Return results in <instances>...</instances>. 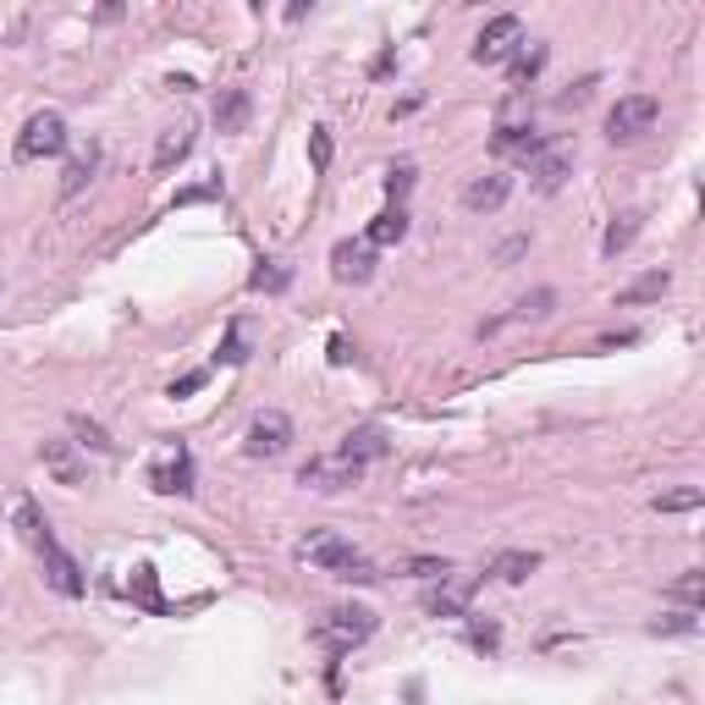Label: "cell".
I'll list each match as a JSON object with an SVG mask.
<instances>
[{
  "label": "cell",
  "mask_w": 705,
  "mask_h": 705,
  "mask_svg": "<svg viewBox=\"0 0 705 705\" xmlns=\"http://www.w3.org/2000/svg\"><path fill=\"white\" fill-rule=\"evenodd\" d=\"M298 557L309 563V568H320V574H331V579H342V585H375L381 574H375V563L364 557V552H353L342 535H331V530H314V535H303L298 541Z\"/></svg>",
  "instance_id": "6da1fadb"
},
{
  "label": "cell",
  "mask_w": 705,
  "mask_h": 705,
  "mask_svg": "<svg viewBox=\"0 0 705 705\" xmlns=\"http://www.w3.org/2000/svg\"><path fill=\"white\" fill-rule=\"evenodd\" d=\"M375 634V612L370 607H325L314 618V645H325L331 656H348L353 645H364Z\"/></svg>",
  "instance_id": "7a4b0ae2"
},
{
  "label": "cell",
  "mask_w": 705,
  "mask_h": 705,
  "mask_svg": "<svg viewBox=\"0 0 705 705\" xmlns=\"http://www.w3.org/2000/svg\"><path fill=\"white\" fill-rule=\"evenodd\" d=\"M66 149V116L61 110H33L17 132V160H50Z\"/></svg>",
  "instance_id": "3957f363"
},
{
  "label": "cell",
  "mask_w": 705,
  "mask_h": 705,
  "mask_svg": "<svg viewBox=\"0 0 705 705\" xmlns=\"http://www.w3.org/2000/svg\"><path fill=\"white\" fill-rule=\"evenodd\" d=\"M656 116H662V105H656L651 94H623V99L607 110V138H612V143H634L640 132L656 127Z\"/></svg>",
  "instance_id": "277c9868"
},
{
  "label": "cell",
  "mask_w": 705,
  "mask_h": 705,
  "mask_svg": "<svg viewBox=\"0 0 705 705\" xmlns=\"http://www.w3.org/2000/svg\"><path fill=\"white\" fill-rule=\"evenodd\" d=\"M287 447H292V419H287L281 408L254 414V425H248V436H243V452H248V458H281Z\"/></svg>",
  "instance_id": "5b68a950"
},
{
  "label": "cell",
  "mask_w": 705,
  "mask_h": 705,
  "mask_svg": "<svg viewBox=\"0 0 705 705\" xmlns=\"http://www.w3.org/2000/svg\"><path fill=\"white\" fill-rule=\"evenodd\" d=\"M359 480H364V469H359V463H348L342 452L309 458V463H303V474H298V485H309V491H320V496H337V491H348V485H359Z\"/></svg>",
  "instance_id": "8992f818"
},
{
  "label": "cell",
  "mask_w": 705,
  "mask_h": 705,
  "mask_svg": "<svg viewBox=\"0 0 705 705\" xmlns=\"http://www.w3.org/2000/svg\"><path fill=\"white\" fill-rule=\"evenodd\" d=\"M33 557H39V568H44V585L55 590V596H83V568L66 557V546L55 541V535H44L39 546H33Z\"/></svg>",
  "instance_id": "52a82bcc"
},
{
  "label": "cell",
  "mask_w": 705,
  "mask_h": 705,
  "mask_svg": "<svg viewBox=\"0 0 705 705\" xmlns=\"http://www.w3.org/2000/svg\"><path fill=\"white\" fill-rule=\"evenodd\" d=\"M474 590H480L474 574H447V579H436V585L425 590V612H430V618H463L469 601H474Z\"/></svg>",
  "instance_id": "ba28073f"
},
{
  "label": "cell",
  "mask_w": 705,
  "mask_h": 705,
  "mask_svg": "<svg viewBox=\"0 0 705 705\" xmlns=\"http://www.w3.org/2000/svg\"><path fill=\"white\" fill-rule=\"evenodd\" d=\"M519 44H524V22H519V17H491L485 33L474 39V61H480V66H496V61H508Z\"/></svg>",
  "instance_id": "9c48e42d"
},
{
  "label": "cell",
  "mask_w": 705,
  "mask_h": 705,
  "mask_svg": "<svg viewBox=\"0 0 705 705\" xmlns=\"http://www.w3.org/2000/svg\"><path fill=\"white\" fill-rule=\"evenodd\" d=\"M508 193H513V177H508V171H485V177H474V182L463 188V210L491 215V210L508 204Z\"/></svg>",
  "instance_id": "30bf717a"
},
{
  "label": "cell",
  "mask_w": 705,
  "mask_h": 705,
  "mask_svg": "<svg viewBox=\"0 0 705 705\" xmlns=\"http://www.w3.org/2000/svg\"><path fill=\"white\" fill-rule=\"evenodd\" d=\"M331 276H337V281H353V287L370 281V276H375V248H370L364 237H359V243H337V248H331Z\"/></svg>",
  "instance_id": "8fae6325"
},
{
  "label": "cell",
  "mask_w": 705,
  "mask_h": 705,
  "mask_svg": "<svg viewBox=\"0 0 705 705\" xmlns=\"http://www.w3.org/2000/svg\"><path fill=\"white\" fill-rule=\"evenodd\" d=\"M149 485L160 491V496H188L193 491V458L177 447V452H165L154 469H149Z\"/></svg>",
  "instance_id": "7c38bea8"
},
{
  "label": "cell",
  "mask_w": 705,
  "mask_h": 705,
  "mask_svg": "<svg viewBox=\"0 0 705 705\" xmlns=\"http://www.w3.org/2000/svg\"><path fill=\"white\" fill-rule=\"evenodd\" d=\"M348 463H359V469H370L375 458H386V430L381 425H359V430H348L342 436V447H337Z\"/></svg>",
  "instance_id": "4fadbf2b"
},
{
  "label": "cell",
  "mask_w": 705,
  "mask_h": 705,
  "mask_svg": "<svg viewBox=\"0 0 705 705\" xmlns=\"http://www.w3.org/2000/svg\"><path fill=\"white\" fill-rule=\"evenodd\" d=\"M491 149H496L502 160H524V165H530V160L546 149V138H535L530 127H513V121H502V127H496V138H491Z\"/></svg>",
  "instance_id": "5bb4252c"
},
{
  "label": "cell",
  "mask_w": 705,
  "mask_h": 705,
  "mask_svg": "<svg viewBox=\"0 0 705 705\" xmlns=\"http://www.w3.org/2000/svg\"><path fill=\"white\" fill-rule=\"evenodd\" d=\"M94 171H99V143H83V149H72V160L61 165V199L83 193V188L94 182Z\"/></svg>",
  "instance_id": "9a60e30c"
},
{
  "label": "cell",
  "mask_w": 705,
  "mask_h": 705,
  "mask_svg": "<svg viewBox=\"0 0 705 705\" xmlns=\"http://www.w3.org/2000/svg\"><path fill=\"white\" fill-rule=\"evenodd\" d=\"M248 110H254L248 88H221L210 116H215V127H221V132H243V127H248Z\"/></svg>",
  "instance_id": "2e32d148"
},
{
  "label": "cell",
  "mask_w": 705,
  "mask_h": 705,
  "mask_svg": "<svg viewBox=\"0 0 705 705\" xmlns=\"http://www.w3.org/2000/svg\"><path fill=\"white\" fill-rule=\"evenodd\" d=\"M188 149H193V127H165V132H160V143H154V171H160V177H171V171L188 160Z\"/></svg>",
  "instance_id": "e0dca14e"
},
{
  "label": "cell",
  "mask_w": 705,
  "mask_h": 705,
  "mask_svg": "<svg viewBox=\"0 0 705 705\" xmlns=\"http://www.w3.org/2000/svg\"><path fill=\"white\" fill-rule=\"evenodd\" d=\"M530 182H535L541 193H557V188L568 182V154L546 143V149H541V154L530 160Z\"/></svg>",
  "instance_id": "ac0fdd59"
},
{
  "label": "cell",
  "mask_w": 705,
  "mask_h": 705,
  "mask_svg": "<svg viewBox=\"0 0 705 705\" xmlns=\"http://www.w3.org/2000/svg\"><path fill=\"white\" fill-rule=\"evenodd\" d=\"M403 237H408V210H403V204L381 210V215L370 221V232H364L370 248H386V243H403Z\"/></svg>",
  "instance_id": "d6986e66"
},
{
  "label": "cell",
  "mask_w": 705,
  "mask_h": 705,
  "mask_svg": "<svg viewBox=\"0 0 705 705\" xmlns=\"http://www.w3.org/2000/svg\"><path fill=\"white\" fill-rule=\"evenodd\" d=\"M535 568H541V552H496L491 557V579H502V585H524Z\"/></svg>",
  "instance_id": "ffe728a7"
},
{
  "label": "cell",
  "mask_w": 705,
  "mask_h": 705,
  "mask_svg": "<svg viewBox=\"0 0 705 705\" xmlns=\"http://www.w3.org/2000/svg\"><path fill=\"white\" fill-rule=\"evenodd\" d=\"M6 508H11V524H17V535H22L28 546H39V541L50 535V524H44V513H39V508H33L28 496H11Z\"/></svg>",
  "instance_id": "44dd1931"
},
{
  "label": "cell",
  "mask_w": 705,
  "mask_h": 705,
  "mask_svg": "<svg viewBox=\"0 0 705 705\" xmlns=\"http://www.w3.org/2000/svg\"><path fill=\"white\" fill-rule=\"evenodd\" d=\"M546 44H519V55H513V88H524V83H535L541 77V66H546Z\"/></svg>",
  "instance_id": "7402d4cb"
},
{
  "label": "cell",
  "mask_w": 705,
  "mask_h": 705,
  "mask_svg": "<svg viewBox=\"0 0 705 705\" xmlns=\"http://www.w3.org/2000/svg\"><path fill=\"white\" fill-rule=\"evenodd\" d=\"M634 237H640V215H618V221L607 226V237H601V254H607V259H618Z\"/></svg>",
  "instance_id": "603a6c76"
},
{
  "label": "cell",
  "mask_w": 705,
  "mask_h": 705,
  "mask_svg": "<svg viewBox=\"0 0 705 705\" xmlns=\"http://www.w3.org/2000/svg\"><path fill=\"white\" fill-rule=\"evenodd\" d=\"M44 463L55 469V480H61V485H77V480H83V469H77V458H72V447H66V441H44Z\"/></svg>",
  "instance_id": "cb8c5ba5"
},
{
  "label": "cell",
  "mask_w": 705,
  "mask_h": 705,
  "mask_svg": "<svg viewBox=\"0 0 705 705\" xmlns=\"http://www.w3.org/2000/svg\"><path fill=\"white\" fill-rule=\"evenodd\" d=\"M287 281H292V270H287L281 259H259V270L248 276L254 292H287Z\"/></svg>",
  "instance_id": "d4e9b609"
},
{
  "label": "cell",
  "mask_w": 705,
  "mask_h": 705,
  "mask_svg": "<svg viewBox=\"0 0 705 705\" xmlns=\"http://www.w3.org/2000/svg\"><path fill=\"white\" fill-rule=\"evenodd\" d=\"M667 287H673V276H667V270H651V276H640L629 292H618V303H645V298H662Z\"/></svg>",
  "instance_id": "484cf974"
},
{
  "label": "cell",
  "mask_w": 705,
  "mask_h": 705,
  "mask_svg": "<svg viewBox=\"0 0 705 705\" xmlns=\"http://www.w3.org/2000/svg\"><path fill=\"white\" fill-rule=\"evenodd\" d=\"M132 601L138 607H149V612H165V601H160V590H154V568L143 563V568H132Z\"/></svg>",
  "instance_id": "4316f807"
},
{
  "label": "cell",
  "mask_w": 705,
  "mask_h": 705,
  "mask_svg": "<svg viewBox=\"0 0 705 705\" xmlns=\"http://www.w3.org/2000/svg\"><path fill=\"white\" fill-rule=\"evenodd\" d=\"M403 574H414V579H430V585H436V579H447V574H452V563H447V557H408V563H403Z\"/></svg>",
  "instance_id": "83f0119b"
},
{
  "label": "cell",
  "mask_w": 705,
  "mask_h": 705,
  "mask_svg": "<svg viewBox=\"0 0 705 705\" xmlns=\"http://www.w3.org/2000/svg\"><path fill=\"white\" fill-rule=\"evenodd\" d=\"M701 485H684V491H667V496H656V513H690V508H701Z\"/></svg>",
  "instance_id": "f1b7e54d"
},
{
  "label": "cell",
  "mask_w": 705,
  "mask_h": 705,
  "mask_svg": "<svg viewBox=\"0 0 705 705\" xmlns=\"http://www.w3.org/2000/svg\"><path fill=\"white\" fill-rule=\"evenodd\" d=\"M408 188H414V165L403 160V165H392V171H386V199H392V204H403V199H408Z\"/></svg>",
  "instance_id": "f546056e"
},
{
  "label": "cell",
  "mask_w": 705,
  "mask_h": 705,
  "mask_svg": "<svg viewBox=\"0 0 705 705\" xmlns=\"http://www.w3.org/2000/svg\"><path fill=\"white\" fill-rule=\"evenodd\" d=\"M673 596H679L684 607H701V601H705V574H701V568H690V574L673 585Z\"/></svg>",
  "instance_id": "4dcf8cb0"
},
{
  "label": "cell",
  "mask_w": 705,
  "mask_h": 705,
  "mask_svg": "<svg viewBox=\"0 0 705 705\" xmlns=\"http://www.w3.org/2000/svg\"><path fill=\"white\" fill-rule=\"evenodd\" d=\"M243 359H248V348H243V325L232 320V331H226V342H221L215 364H243Z\"/></svg>",
  "instance_id": "1f68e13d"
},
{
  "label": "cell",
  "mask_w": 705,
  "mask_h": 705,
  "mask_svg": "<svg viewBox=\"0 0 705 705\" xmlns=\"http://www.w3.org/2000/svg\"><path fill=\"white\" fill-rule=\"evenodd\" d=\"M72 436H83V447H94V452H110L105 430H99L94 419H83V414H72Z\"/></svg>",
  "instance_id": "d6a6232c"
},
{
  "label": "cell",
  "mask_w": 705,
  "mask_h": 705,
  "mask_svg": "<svg viewBox=\"0 0 705 705\" xmlns=\"http://www.w3.org/2000/svg\"><path fill=\"white\" fill-rule=\"evenodd\" d=\"M309 165H314V171H325V165H331V132H325V127H314V132H309Z\"/></svg>",
  "instance_id": "836d02e7"
},
{
  "label": "cell",
  "mask_w": 705,
  "mask_h": 705,
  "mask_svg": "<svg viewBox=\"0 0 705 705\" xmlns=\"http://www.w3.org/2000/svg\"><path fill=\"white\" fill-rule=\"evenodd\" d=\"M552 303H557L552 292H535V298H524V303H519V320H546V314H552Z\"/></svg>",
  "instance_id": "e575fe53"
},
{
  "label": "cell",
  "mask_w": 705,
  "mask_h": 705,
  "mask_svg": "<svg viewBox=\"0 0 705 705\" xmlns=\"http://www.w3.org/2000/svg\"><path fill=\"white\" fill-rule=\"evenodd\" d=\"M204 381H210V375H204V370H188V375H182V381H171V397H188V392H199V386H204Z\"/></svg>",
  "instance_id": "d590c367"
},
{
  "label": "cell",
  "mask_w": 705,
  "mask_h": 705,
  "mask_svg": "<svg viewBox=\"0 0 705 705\" xmlns=\"http://www.w3.org/2000/svg\"><path fill=\"white\" fill-rule=\"evenodd\" d=\"M524 248H530V237H513V243H502V248H496V265H508V259H519Z\"/></svg>",
  "instance_id": "8d00e7d4"
},
{
  "label": "cell",
  "mask_w": 705,
  "mask_h": 705,
  "mask_svg": "<svg viewBox=\"0 0 705 705\" xmlns=\"http://www.w3.org/2000/svg\"><path fill=\"white\" fill-rule=\"evenodd\" d=\"M656 629H695V612H673V618H662Z\"/></svg>",
  "instance_id": "74e56055"
},
{
  "label": "cell",
  "mask_w": 705,
  "mask_h": 705,
  "mask_svg": "<svg viewBox=\"0 0 705 705\" xmlns=\"http://www.w3.org/2000/svg\"><path fill=\"white\" fill-rule=\"evenodd\" d=\"M496 640H502V634H496L491 623H485V629H474V645H480V651H496Z\"/></svg>",
  "instance_id": "f35d334b"
},
{
  "label": "cell",
  "mask_w": 705,
  "mask_h": 705,
  "mask_svg": "<svg viewBox=\"0 0 705 705\" xmlns=\"http://www.w3.org/2000/svg\"><path fill=\"white\" fill-rule=\"evenodd\" d=\"M331 359H337V364H348V359H353V353H348V337H331Z\"/></svg>",
  "instance_id": "ab89813d"
}]
</instances>
